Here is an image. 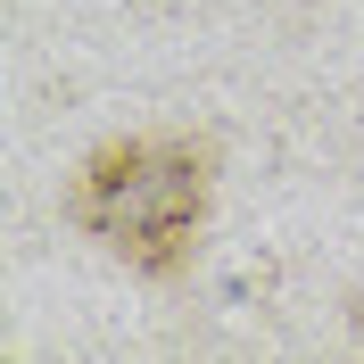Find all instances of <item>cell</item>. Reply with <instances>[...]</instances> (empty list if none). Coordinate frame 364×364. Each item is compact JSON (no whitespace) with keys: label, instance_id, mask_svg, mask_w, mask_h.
<instances>
[{"label":"cell","instance_id":"1","mask_svg":"<svg viewBox=\"0 0 364 364\" xmlns=\"http://www.w3.org/2000/svg\"><path fill=\"white\" fill-rule=\"evenodd\" d=\"M207 207H215V141L207 133H124L75 166L67 224L108 257H124L133 273L174 282L199 257Z\"/></svg>","mask_w":364,"mask_h":364}]
</instances>
